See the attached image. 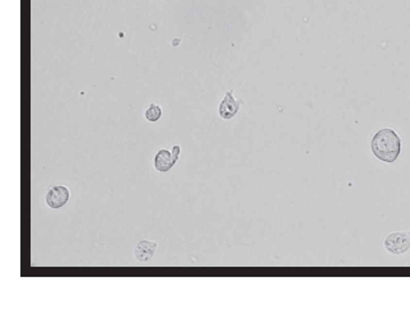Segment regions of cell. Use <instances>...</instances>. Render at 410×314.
<instances>
[{"label":"cell","instance_id":"1","mask_svg":"<svg viewBox=\"0 0 410 314\" xmlns=\"http://www.w3.org/2000/svg\"><path fill=\"white\" fill-rule=\"evenodd\" d=\"M371 151L380 161L393 164L401 154V138L391 128H382L373 134Z\"/></svg>","mask_w":410,"mask_h":314},{"label":"cell","instance_id":"2","mask_svg":"<svg viewBox=\"0 0 410 314\" xmlns=\"http://www.w3.org/2000/svg\"><path fill=\"white\" fill-rule=\"evenodd\" d=\"M385 249L393 254H403L410 249V230L409 231L391 232L383 242Z\"/></svg>","mask_w":410,"mask_h":314},{"label":"cell","instance_id":"3","mask_svg":"<svg viewBox=\"0 0 410 314\" xmlns=\"http://www.w3.org/2000/svg\"><path fill=\"white\" fill-rule=\"evenodd\" d=\"M69 198H70V191L68 187L64 185H56L52 187L46 194V205L50 209H61L63 206L68 203Z\"/></svg>","mask_w":410,"mask_h":314},{"label":"cell","instance_id":"4","mask_svg":"<svg viewBox=\"0 0 410 314\" xmlns=\"http://www.w3.org/2000/svg\"><path fill=\"white\" fill-rule=\"evenodd\" d=\"M241 107V101L237 99H234L233 91H227L224 95V99L222 100V103L219 104L218 107V114L222 119L230 120L236 114L238 113V110Z\"/></svg>","mask_w":410,"mask_h":314},{"label":"cell","instance_id":"5","mask_svg":"<svg viewBox=\"0 0 410 314\" xmlns=\"http://www.w3.org/2000/svg\"><path fill=\"white\" fill-rule=\"evenodd\" d=\"M157 250V243L152 242V240H142L138 243V245L135 246L134 250V256L139 262L146 263L150 261L154 256V253Z\"/></svg>","mask_w":410,"mask_h":314},{"label":"cell","instance_id":"6","mask_svg":"<svg viewBox=\"0 0 410 314\" xmlns=\"http://www.w3.org/2000/svg\"><path fill=\"white\" fill-rule=\"evenodd\" d=\"M173 165H175V162H173L171 151L162 148L157 152L156 157H154V168L157 171L167 173L173 168Z\"/></svg>","mask_w":410,"mask_h":314},{"label":"cell","instance_id":"7","mask_svg":"<svg viewBox=\"0 0 410 314\" xmlns=\"http://www.w3.org/2000/svg\"><path fill=\"white\" fill-rule=\"evenodd\" d=\"M162 114H163V110L160 105H157V104H150L149 107L146 110L144 116H146V119L148 120V122L154 123V122H158V120L161 119Z\"/></svg>","mask_w":410,"mask_h":314},{"label":"cell","instance_id":"8","mask_svg":"<svg viewBox=\"0 0 410 314\" xmlns=\"http://www.w3.org/2000/svg\"><path fill=\"white\" fill-rule=\"evenodd\" d=\"M171 154H172V158H173V162L176 164L177 161H179V157H180V154H181V147L180 146H173L172 150H171Z\"/></svg>","mask_w":410,"mask_h":314}]
</instances>
